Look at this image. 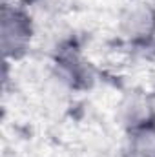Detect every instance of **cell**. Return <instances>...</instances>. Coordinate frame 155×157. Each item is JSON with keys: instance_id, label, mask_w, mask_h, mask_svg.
<instances>
[{"instance_id": "6", "label": "cell", "mask_w": 155, "mask_h": 157, "mask_svg": "<svg viewBox=\"0 0 155 157\" xmlns=\"http://www.w3.org/2000/svg\"><path fill=\"white\" fill-rule=\"evenodd\" d=\"M142 49H146V51H148L150 55H153V57H155V29H153L152 37L148 39V42H146V46H144Z\"/></svg>"}, {"instance_id": "5", "label": "cell", "mask_w": 155, "mask_h": 157, "mask_svg": "<svg viewBox=\"0 0 155 157\" xmlns=\"http://www.w3.org/2000/svg\"><path fill=\"white\" fill-rule=\"evenodd\" d=\"M124 157H155V124L124 133Z\"/></svg>"}, {"instance_id": "2", "label": "cell", "mask_w": 155, "mask_h": 157, "mask_svg": "<svg viewBox=\"0 0 155 157\" xmlns=\"http://www.w3.org/2000/svg\"><path fill=\"white\" fill-rule=\"evenodd\" d=\"M53 71L66 88L75 91L89 90L97 80L95 66L82 55L77 44L64 42L57 48L53 55Z\"/></svg>"}, {"instance_id": "1", "label": "cell", "mask_w": 155, "mask_h": 157, "mask_svg": "<svg viewBox=\"0 0 155 157\" xmlns=\"http://www.w3.org/2000/svg\"><path fill=\"white\" fill-rule=\"evenodd\" d=\"M35 40V22L22 4H4L0 9V48L6 62L24 59Z\"/></svg>"}, {"instance_id": "3", "label": "cell", "mask_w": 155, "mask_h": 157, "mask_svg": "<svg viewBox=\"0 0 155 157\" xmlns=\"http://www.w3.org/2000/svg\"><path fill=\"white\" fill-rule=\"evenodd\" d=\"M155 29V6L148 0H130L117 15V33L130 46L144 48Z\"/></svg>"}, {"instance_id": "4", "label": "cell", "mask_w": 155, "mask_h": 157, "mask_svg": "<svg viewBox=\"0 0 155 157\" xmlns=\"http://www.w3.org/2000/svg\"><path fill=\"white\" fill-rule=\"evenodd\" d=\"M117 122L124 133L155 124V93L141 88L128 90L117 104Z\"/></svg>"}]
</instances>
